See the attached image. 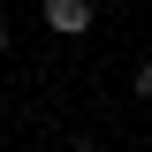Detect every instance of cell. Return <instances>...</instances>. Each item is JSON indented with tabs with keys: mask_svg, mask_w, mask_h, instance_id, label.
<instances>
[{
	"mask_svg": "<svg viewBox=\"0 0 152 152\" xmlns=\"http://www.w3.org/2000/svg\"><path fill=\"white\" fill-rule=\"evenodd\" d=\"M46 31L53 38H84L91 31V0H46Z\"/></svg>",
	"mask_w": 152,
	"mask_h": 152,
	"instance_id": "cell-1",
	"label": "cell"
},
{
	"mask_svg": "<svg viewBox=\"0 0 152 152\" xmlns=\"http://www.w3.org/2000/svg\"><path fill=\"white\" fill-rule=\"evenodd\" d=\"M129 91H137V99H152V61H137V76H129Z\"/></svg>",
	"mask_w": 152,
	"mask_h": 152,
	"instance_id": "cell-2",
	"label": "cell"
},
{
	"mask_svg": "<svg viewBox=\"0 0 152 152\" xmlns=\"http://www.w3.org/2000/svg\"><path fill=\"white\" fill-rule=\"evenodd\" d=\"M0 53H8V15H0Z\"/></svg>",
	"mask_w": 152,
	"mask_h": 152,
	"instance_id": "cell-3",
	"label": "cell"
}]
</instances>
